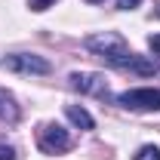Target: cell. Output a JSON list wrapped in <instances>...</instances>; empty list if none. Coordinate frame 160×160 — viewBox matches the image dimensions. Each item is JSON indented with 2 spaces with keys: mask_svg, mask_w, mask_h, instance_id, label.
Wrapping results in <instances>:
<instances>
[{
  "mask_svg": "<svg viewBox=\"0 0 160 160\" xmlns=\"http://www.w3.org/2000/svg\"><path fill=\"white\" fill-rule=\"evenodd\" d=\"M6 71H16V74H49V62L43 56H31V52H16V56H6L3 59Z\"/></svg>",
  "mask_w": 160,
  "mask_h": 160,
  "instance_id": "obj_4",
  "label": "cell"
},
{
  "mask_svg": "<svg viewBox=\"0 0 160 160\" xmlns=\"http://www.w3.org/2000/svg\"><path fill=\"white\" fill-rule=\"evenodd\" d=\"M117 105L129 108V111H160V89H126L117 96Z\"/></svg>",
  "mask_w": 160,
  "mask_h": 160,
  "instance_id": "obj_3",
  "label": "cell"
},
{
  "mask_svg": "<svg viewBox=\"0 0 160 160\" xmlns=\"http://www.w3.org/2000/svg\"><path fill=\"white\" fill-rule=\"evenodd\" d=\"M28 3H31V9H34V12H43V9H46L52 0H28Z\"/></svg>",
  "mask_w": 160,
  "mask_h": 160,
  "instance_id": "obj_10",
  "label": "cell"
},
{
  "mask_svg": "<svg viewBox=\"0 0 160 160\" xmlns=\"http://www.w3.org/2000/svg\"><path fill=\"white\" fill-rule=\"evenodd\" d=\"M37 145L43 154H62L71 148V136L68 129H62L59 123H43L37 129Z\"/></svg>",
  "mask_w": 160,
  "mask_h": 160,
  "instance_id": "obj_2",
  "label": "cell"
},
{
  "mask_svg": "<svg viewBox=\"0 0 160 160\" xmlns=\"http://www.w3.org/2000/svg\"><path fill=\"white\" fill-rule=\"evenodd\" d=\"M157 16H160V9H157Z\"/></svg>",
  "mask_w": 160,
  "mask_h": 160,
  "instance_id": "obj_14",
  "label": "cell"
},
{
  "mask_svg": "<svg viewBox=\"0 0 160 160\" xmlns=\"http://www.w3.org/2000/svg\"><path fill=\"white\" fill-rule=\"evenodd\" d=\"M0 160H16V148L3 139H0Z\"/></svg>",
  "mask_w": 160,
  "mask_h": 160,
  "instance_id": "obj_9",
  "label": "cell"
},
{
  "mask_svg": "<svg viewBox=\"0 0 160 160\" xmlns=\"http://www.w3.org/2000/svg\"><path fill=\"white\" fill-rule=\"evenodd\" d=\"M136 160H160V148L157 145H145V148H139Z\"/></svg>",
  "mask_w": 160,
  "mask_h": 160,
  "instance_id": "obj_8",
  "label": "cell"
},
{
  "mask_svg": "<svg viewBox=\"0 0 160 160\" xmlns=\"http://www.w3.org/2000/svg\"><path fill=\"white\" fill-rule=\"evenodd\" d=\"M148 43H151V49H154V52H160V34H154V37H148Z\"/></svg>",
  "mask_w": 160,
  "mask_h": 160,
  "instance_id": "obj_12",
  "label": "cell"
},
{
  "mask_svg": "<svg viewBox=\"0 0 160 160\" xmlns=\"http://www.w3.org/2000/svg\"><path fill=\"white\" fill-rule=\"evenodd\" d=\"M71 89H77V92H89V96H99L105 99L108 96V83L102 74H71Z\"/></svg>",
  "mask_w": 160,
  "mask_h": 160,
  "instance_id": "obj_5",
  "label": "cell"
},
{
  "mask_svg": "<svg viewBox=\"0 0 160 160\" xmlns=\"http://www.w3.org/2000/svg\"><path fill=\"white\" fill-rule=\"evenodd\" d=\"M86 49L96 52V56H102L108 65H114V68H129V71H136V74H154L160 68L157 59H142V56H136V52L126 46V40L120 37V34H114V31L86 37Z\"/></svg>",
  "mask_w": 160,
  "mask_h": 160,
  "instance_id": "obj_1",
  "label": "cell"
},
{
  "mask_svg": "<svg viewBox=\"0 0 160 160\" xmlns=\"http://www.w3.org/2000/svg\"><path fill=\"white\" fill-rule=\"evenodd\" d=\"M0 120L3 123H16L19 120V105L6 89H0Z\"/></svg>",
  "mask_w": 160,
  "mask_h": 160,
  "instance_id": "obj_6",
  "label": "cell"
},
{
  "mask_svg": "<svg viewBox=\"0 0 160 160\" xmlns=\"http://www.w3.org/2000/svg\"><path fill=\"white\" fill-rule=\"evenodd\" d=\"M86 3H102V0H86Z\"/></svg>",
  "mask_w": 160,
  "mask_h": 160,
  "instance_id": "obj_13",
  "label": "cell"
},
{
  "mask_svg": "<svg viewBox=\"0 0 160 160\" xmlns=\"http://www.w3.org/2000/svg\"><path fill=\"white\" fill-rule=\"evenodd\" d=\"M65 111H68V120H71L74 126H80V129H92V117H89V111H83V108H77V105H68Z\"/></svg>",
  "mask_w": 160,
  "mask_h": 160,
  "instance_id": "obj_7",
  "label": "cell"
},
{
  "mask_svg": "<svg viewBox=\"0 0 160 160\" xmlns=\"http://www.w3.org/2000/svg\"><path fill=\"white\" fill-rule=\"evenodd\" d=\"M117 6H120V9H136L139 0H117Z\"/></svg>",
  "mask_w": 160,
  "mask_h": 160,
  "instance_id": "obj_11",
  "label": "cell"
}]
</instances>
